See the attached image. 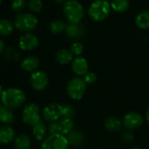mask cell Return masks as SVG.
Here are the masks:
<instances>
[{
	"mask_svg": "<svg viewBox=\"0 0 149 149\" xmlns=\"http://www.w3.org/2000/svg\"><path fill=\"white\" fill-rule=\"evenodd\" d=\"M133 138H134V136H133V134H132V132L131 131L125 132L121 136V139H122V140L124 142H131L133 139Z\"/></svg>",
	"mask_w": 149,
	"mask_h": 149,
	"instance_id": "obj_34",
	"label": "cell"
},
{
	"mask_svg": "<svg viewBox=\"0 0 149 149\" xmlns=\"http://www.w3.org/2000/svg\"><path fill=\"white\" fill-rule=\"evenodd\" d=\"M47 130H48L50 134H57V133H59V128H58L57 122L50 123L49 125L47 126Z\"/></svg>",
	"mask_w": 149,
	"mask_h": 149,
	"instance_id": "obj_33",
	"label": "cell"
},
{
	"mask_svg": "<svg viewBox=\"0 0 149 149\" xmlns=\"http://www.w3.org/2000/svg\"><path fill=\"white\" fill-rule=\"evenodd\" d=\"M55 61L61 65H68L70 64L74 60V55L70 52L69 49L61 48L55 53Z\"/></svg>",
	"mask_w": 149,
	"mask_h": 149,
	"instance_id": "obj_15",
	"label": "cell"
},
{
	"mask_svg": "<svg viewBox=\"0 0 149 149\" xmlns=\"http://www.w3.org/2000/svg\"><path fill=\"white\" fill-rule=\"evenodd\" d=\"M26 99V93L18 88H8L5 90L1 96V102L4 106L13 110L22 106Z\"/></svg>",
	"mask_w": 149,
	"mask_h": 149,
	"instance_id": "obj_1",
	"label": "cell"
},
{
	"mask_svg": "<svg viewBox=\"0 0 149 149\" xmlns=\"http://www.w3.org/2000/svg\"><path fill=\"white\" fill-rule=\"evenodd\" d=\"M49 83V78L47 74L43 70H36L32 73L30 77V84L31 87L36 91H44Z\"/></svg>",
	"mask_w": 149,
	"mask_h": 149,
	"instance_id": "obj_9",
	"label": "cell"
},
{
	"mask_svg": "<svg viewBox=\"0 0 149 149\" xmlns=\"http://www.w3.org/2000/svg\"><path fill=\"white\" fill-rule=\"evenodd\" d=\"M71 69L77 77H84L89 72V62L87 59L82 55L74 57L71 62Z\"/></svg>",
	"mask_w": 149,
	"mask_h": 149,
	"instance_id": "obj_11",
	"label": "cell"
},
{
	"mask_svg": "<svg viewBox=\"0 0 149 149\" xmlns=\"http://www.w3.org/2000/svg\"><path fill=\"white\" fill-rule=\"evenodd\" d=\"M3 91H4V90H3V87H2V85L0 84V97L2 96V93H3Z\"/></svg>",
	"mask_w": 149,
	"mask_h": 149,
	"instance_id": "obj_38",
	"label": "cell"
},
{
	"mask_svg": "<svg viewBox=\"0 0 149 149\" xmlns=\"http://www.w3.org/2000/svg\"><path fill=\"white\" fill-rule=\"evenodd\" d=\"M76 115V109L70 104H62V118H72Z\"/></svg>",
	"mask_w": 149,
	"mask_h": 149,
	"instance_id": "obj_28",
	"label": "cell"
},
{
	"mask_svg": "<svg viewBox=\"0 0 149 149\" xmlns=\"http://www.w3.org/2000/svg\"><path fill=\"white\" fill-rule=\"evenodd\" d=\"M40 66V60L35 56H27L21 61V68L28 73H33L38 70Z\"/></svg>",
	"mask_w": 149,
	"mask_h": 149,
	"instance_id": "obj_14",
	"label": "cell"
},
{
	"mask_svg": "<svg viewBox=\"0 0 149 149\" xmlns=\"http://www.w3.org/2000/svg\"><path fill=\"white\" fill-rule=\"evenodd\" d=\"M143 122H144L143 116L139 112H136V111H131L126 113L122 119V124L127 131H132L138 129L143 125Z\"/></svg>",
	"mask_w": 149,
	"mask_h": 149,
	"instance_id": "obj_10",
	"label": "cell"
},
{
	"mask_svg": "<svg viewBox=\"0 0 149 149\" xmlns=\"http://www.w3.org/2000/svg\"><path fill=\"white\" fill-rule=\"evenodd\" d=\"M22 120L24 123L31 126H33L42 121L40 106L36 104H26L22 111Z\"/></svg>",
	"mask_w": 149,
	"mask_h": 149,
	"instance_id": "obj_7",
	"label": "cell"
},
{
	"mask_svg": "<svg viewBox=\"0 0 149 149\" xmlns=\"http://www.w3.org/2000/svg\"><path fill=\"white\" fill-rule=\"evenodd\" d=\"M111 11V4L107 0H96L91 4L88 9V14L92 20L101 22L109 17Z\"/></svg>",
	"mask_w": 149,
	"mask_h": 149,
	"instance_id": "obj_3",
	"label": "cell"
},
{
	"mask_svg": "<svg viewBox=\"0 0 149 149\" xmlns=\"http://www.w3.org/2000/svg\"><path fill=\"white\" fill-rule=\"evenodd\" d=\"M2 105H3V104H2V102H1V101H0V107H1Z\"/></svg>",
	"mask_w": 149,
	"mask_h": 149,
	"instance_id": "obj_40",
	"label": "cell"
},
{
	"mask_svg": "<svg viewBox=\"0 0 149 149\" xmlns=\"http://www.w3.org/2000/svg\"><path fill=\"white\" fill-rule=\"evenodd\" d=\"M69 50L74 56L77 57V56H81V54L84 53V45L80 42H74L70 46Z\"/></svg>",
	"mask_w": 149,
	"mask_h": 149,
	"instance_id": "obj_29",
	"label": "cell"
},
{
	"mask_svg": "<svg viewBox=\"0 0 149 149\" xmlns=\"http://www.w3.org/2000/svg\"><path fill=\"white\" fill-rule=\"evenodd\" d=\"M54 1L58 4H61V3H65L67 0H54Z\"/></svg>",
	"mask_w": 149,
	"mask_h": 149,
	"instance_id": "obj_37",
	"label": "cell"
},
{
	"mask_svg": "<svg viewBox=\"0 0 149 149\" xmlns=\"http://www.w3.org/2000/svg\"><path fill=\"white\" fill-rule=\"evenodd\" d=\"M104 125L108 131L112 132H117L121 130L123 124L118 118L111 116L104 119Z\"/></svg>",
	"mask_w": 149,
	"mask_h": 149,
	"instance_id": "obj_21",
	"label": "cell"
},
{
	"mask_svg": "<svg viewBox=\"0 0 149 149\" xmlns=\"http://www.w3.org/2000/svg\"><path fill=\"white\" fill-rule=\"evenodd\" d=\"M66 34L71 39L81 38L84 33V28L83 25L79 24H70L68 23L66 27Z\"/></svg>",
	"mask_w": 149,
	"mask_h": 149,
	"instance_id": "obj_16",
	"label": "cell"
},
{
	"mask_svg": "<svg viewBox=\"0 0 149 149\" xmlns=\"http://www.w3.org/2000/svg\"><path fill=\"white\" fill-rule=\"evenodd\" d=\"M131 149H142V148H140V147H132Z\"/></svg>",
	"mask_w": 149,
	"mask_h": 149,
	"instance_id": "obj_39",
	"label": "cell"
},
{
	"mask_svg": "<svg viewBox=\"0 0 149 149\" xmlns=\"http://www.w3.org/2000/svg\"><path fill=\"white\" fill-rule=\"evenodd\" d=\"M39 45V40L37 36L31 33L23 34L19 40V47L21 50L31 51L36 48Z\"/></svg>",
	"mask_w": 149,
	"mask_h": 149,
	"instance_id": "obj_12",
	"label": "cell"
},
{
	"mask_svg": "<svg viewBox=\"0 0 149 149\" xmlns=\"http://www.w3.org/2000/svg\"><path fill=\"white\" fill-rule=\"evenodd\" d=\"M80 149H88V148H84V147H83V148H80Z\"/></svg>",
	"mask_w": 149,
	"mask_h": 149,
	"instance_id": "obj_41",
	"label": "cell"
},
{
	"mask_svg": "<svg viewBox=\"0 0 149 149\" xmlns=\"http://www.w3.org/2000/svg\"><path fill=\"white\" fill-rule=\"evenodd\" d=\"M63 15L70 24H79L84 17V9L77 0H67L62 7Z\"/></svg>",
	"mask_w": 149,
	"mask_h": 149,
	"instance_id": "obj_2",
	"label": "cell"
},
{
	"mask_svg": "<svg viewBox=\"0 0 149 149\" xmlns=\"http://www.w3.org/2000/svg\"><path fill=\"white\" fill-rule=\"evenodd\" d=\"M111 7L117 13H125L129 8V0H111Z\"/></svg>",
	"mask_w": 149,
	"mask_h": 149,
	"instance_id": "obj_26",
	"label": "cell"
},
{
	"mask_svg": "<svg viewBox=\"0 0 149 149\" xmlns=\"http://www.w3.org/2000/svg\"><path fill=\"white\" fill-rule=\"evenodd\" d=\"M27 5L29 9L33 13H40L43 8L41 0H28Z\"/></svg>",
	"mask_w": 149,
	"mask_h": 149,
	"instance_id": "obj_30",
	"label": "cell"
},
{
	"mask_svg": "<svg viewBox=\"0 0 149 149\" xmlns=\"http://www.w3.org/2000/svg\"><path fill=\"white\" fill-rule=\"evenodd\" d=\"M5 51V42L0 39V54Z\"/></svg>",
	"mask_w": 149,
	"mask_h": 149,
	"instance_id": "obj_35",
	"label": "cell"
},
{
	"mask_svg": "<svg viewBox=\"0 0 149 149\" xmlns=\"http://www.w3.org/2000/svg\"><path fill=\"white\" fill-rule=\"evenodd\" d=\"M85 81V83L89 85V84H93L97 82V74L92 72V71H89L85 76L83 77Z\"/></svg>",
	"mask_w": 149,
	"mask_h": 149,
	"instance_id": "obj_32",
	"label": "cell"
},
{
	"mask_svg": "<svg viewBox=\"0 0 149 149\" xmlns=\"http://www.w3.org/2000/svg\"><path fill=\"white\" fill-rule=\"evenodd\" d=\"M69 143L65 135L49 134L41 143L40 149H68Z\"/></svg>",
	"mask_w": 149,
	"mask_h": 149,
	"instance_id": "obj_6",
	"label": "cell"
},
{
	"mask_svg": "<svg viewBox=\"0 0 149 149\" xmlns=\"http://www.w3.org/2000/svg\"><path fill=\"white\" fill-rule=\"evenodd\" d=\"M135 24L139 29H149V11L145 10L138 13L135 18Z\"/></svg>",
	"mask_w": 149,
	"mask_h": 149,
	"instance_id": "obj_22",
	"label": "cell"
},
{
	"mask_svg": "<svg viewBox=\"0 0 149 149\" xmlns=\"http://www.w3.org/2000/svg\"><path fill=\"white\" fill-rule=\"evenodd\" d=\"M14 120H15V116L11 109H8L4 105L0 107V122H2L6 125H9L13 123Z\"/></svg>",
	"mask_w": 149,
	"mask_h": 149,
	"instance_id": "obj_23",
	"label": "cell"
},
{
	"mask_svg": "<svg viewBox=\"0 0 149 149\" xmlns=\"http://www.w3.org/2000/svg\"><path fill=\"white\" fill-rule=\"evenodd\" d=\"M38 25L37 18L29 13H19L14 19V26L17 29L21 32H31L36 28Z\"/></svg>",
	"mask_w": 149,
	"mask_h": 149,
	"instance_id": "obj_5",
	"label": "cell"
},
{
	"mask_svg": "<svg viewBox=\"0 0 149 149\" xmlns=\"http://www.w3.org/2000/svg\"><path fill=\"white\" fill-rule=\"evenodd\" d=\"M19 52L14 47H8L4 52V57L7 61H17L19 59Z\"/></svg>",
	"mask_w": 149,
	"mask_h": 149,
	"instance_id": "obj_27",
	"label": "cell"
},
{
	"mask_svg": "<svg viewBox=\"0 0 149 149\" xmlns=\"http://www.w3.org/2000/svg\"><path fill=\"white\" fill-rule=\"evenodd\" d=\"M1 2H2V0H0V4H1Z\"/></svg>",
	"mask_w": 149,
	"mask_h": 149,
	"instance_id": "obj_42",
	"label": "cell"
},
{
	"mask_svg": "<svg viewBox=\"0 0 149 149\" xmlns=\"http://www.w3.org/2000/svg\"><path fill=\"white\" fill-rule=\"evenodd\" d=\"M47 127L46 125V124L43 121H40V123H38L37 125L33 126L32 129V134L33 137L35 140L37 141H41L44 140L47 137Z\"/></svg>",
	"mask_w": 149,
	"mask_h": 149,
	"instance_id": "obj_19",
	"label": "cell"
},
{
	"mask_svg": "<svg viewBox=\"0 0 149 149\" xmlns=\"http://www.w3.org/2000/svg\"><path fill=\"white\" fill-rule=\"evenodd\" d=\"M66 137L68 139L69 146H77V147L84 145L86 140L85 134L80 130H73Z\"/></svg>",
	"mask_w": 149,
	"mask_h": 149,
	"instance_id": "obj_13",
	"label": "cell"
},
{
	"mask_svg": "<svg viewBox=\"0 0 149 149\" xmlns=\"http://www.w3.org/2000/svg\"><path fill=\"white\" fill-rule=\"evenodd\" d=\"M15 130L9 126L4 125L0 127V144H9L14 139Z\"/></svg>",
	"mask_w": 149,
	"mask_h": 149,
	"instance_id": "obj_17",
	"label": "cell"
},
{
	"mask_svg": "<svg viewBox=\"0 0 149 149\" xmlns=\"http://www.w3.org/2000/svg\"><path fill=\"white\" fill-rule=\"evenodd\" d=\"M59 133L67 136L69 132L74 130V123L72 118H61L59 121H57Z\"/></svg>",
	"mask_w": 149,
	"mask_h": 149,
	"instance_id": "obj_18",
	"label": "cell"
},
{
	"mask_svg": "<svg viewBox=\"0 0 149 149\" xmlns=\"http://www.w3.org/2000/svg\"><path fill=\"white\" fill-rule=\"evenodd\" d=\"M26 7V0H13L12 8L14 12H21Z\"/></svg>",
	"mask_w": 149,
	"mask_h": 149,
	"instance_id": "obj_31",
	"label": "cell"
},
{
	"mask_svg": "<svg viewBox=\"0 0 149 149\" xmlns=\"http://www.w3.org/2000/svg\"><path fill=\"white\" fill-rule=\"evenodd\" d=\"M13 23L9 19H0V36L10 35L14 30Z\"/></svg>",
	"mask_w": 149,
	"mask_h": 149,
	"instance_id": "obj_24",
	"label": "cell"
},
{
	"mask_svg": "<svg viewBox=\"0 0 149 149\" xmlns=\"http://www.w3.org/2000/svg\"><path fill=\"white\" fill-rule=\"evenodd\" d=\"M31 145V138L26 133H21L17 136L13 142V146L15 149H30Z\"/></svg>",
	"mask_w": 149,
	"mask_h": 149,
	"instance_id": "obj_20",
	"label": "cell"
},
{
	"mask_svg": "<svg viewBox=\"0 0 149 149\" xmlns=\"http://www.w3.org/2000/svg\"><path fill=\"white\" fill-rule=\"evenodd\" d=\"M67 25L64 21L61 19H54L49 24V29L54 34H61L66 31Z\"/></svg>",
	"mask_w": 149,
	"mask_h": 149,
	"instance_id": "obj_25",
	"label": "cell"
},
{
	"mask_svg": "<svg viewBox=\"0 0 149 149\" xmlns=\"http://www.w3.org/2000/svg\"><path fill=\"white\" fill-rule=\"evenodd\" d=\"M145 116H146V121L149 123V106L147 107V109H146V111Z\"/></svg>",
	"mask_w": 149,
	"mask_h": 149,
	"instance_id": "obj_36",
	"label": "cell"
},
{
	"mask_svg": "<svg viewBox=\"0 0 149 149\" xmlns=\"http://www.w3.org/2000/svg\"><path fill=\"white\" fill-rule=\"evenodd\" d=\"M42 116L47 122H57L62 118V104L54 102L48 104L42 111Z\"/></svg>",
	"mask_w": 149,
	"mask_h": 149,
	"instance_id": "obj_8",
	"label": "cell"
},
{
	"mask_svg": "<svg viewBox=\"0 0 149 149\" xmlns=\"http://www.w3.org/2000/svg\"><path fill=\"white\" fill-rule=\"evenodd\" d=\"M88 84L84 79L80 77H74L71 78L67 85L68 96L74 101L81 100L86 94Z\"/></svg>",
	"mask_w": 149,
	"mask_h": 149,
	"instance_id": "obj_4",
	"label": "cell"
}]
</instances>
